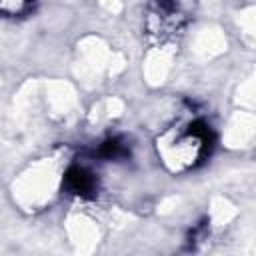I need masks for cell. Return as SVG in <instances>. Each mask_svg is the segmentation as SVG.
<instances>
[{
    "label": "cell",
    "instance_id": "6da1fadb",
    "mask_svg": "<svg viewBox=\"0 0 256 256\" xmlns=\"http://www.w3.org/2000/svg\"><path fill=\"white\" fill-rule=\"evenodd\" d=\"M210 128L200 118H178L156 136V154L164 168L182 174L196 168L210 152Z\"/></svg>",
    "mask_w": 256,
    "mask_h": 256
},
{
    "label": "cell",
    "instance_id": "7a4b0ae2",
    "mask_svg": "<svg viewBox=\"0 0 256 256\" xmlns=\"http://www.w3.org/2000/svg\"><path fill=\"white\" fill-rule=\"evenodd\" d=\"M192 0H156L148 12L150 32L170 34L180 28V24L188 18V8Z\"/></svg>",
    "mask_w": 256,
    "mask_h": 256
},
{
    "label": "cell",
    "instance_id": "3957f363",
    "mask_svg": "<svg viewBox=\"0 0 256 256\" xmlns=\"http://www.w3.org/2000/svg\"><path fill=\"white\" fill-rule=\"evenodd\" d=\"M36 0H0V16L18 18L34 8Z\"/></svg>",
    "mask_w": 256,
    "mask_h": 256
}]
</instances>
